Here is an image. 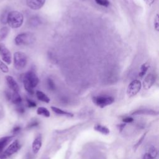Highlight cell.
<instances>
[{"label": "cell", "mask_w": 159, "mask_h": 159, "mask_svg": "<svg viewBox=\"0 0 159 159\" xmlns=\"http://www.w3.org/2000/svg\"><path fill=\"white\" fill-rule=\"evenodd\" d=\"M14 41L17 45H29L35 42V36L32 33L24 32L17 35Z\"/></svg>", "instance_id": "3"}, {"label": "cell", "mask_w": 159, "mask_h": 159, "mask_svg": "<svg viewBox=\"0 0 159 159\" xmlns=\"http://www.w3.org/2000/svg\"><path fill=\"white\" fill-rule=\"evenodd\" d=\"M6 80L7 86L9 88L13 91V92H17L19 91V87L16 80L14 79V78L11 76H6Z\"/></svg>", "instance_id": "11"}, {"label": "cell", "mask_w": 159, "mask_h": 159, "mask_svg": "<svg viewBox=\"0 0 159 159\" xmlns=\"http://www.w3.org/2000/svg\"><path fill=\"white\" fill-rule=\"evenodd\" d=\"M94 129L102 134H105V135H107L110 133V130L109 129L106 127V126L100 125V124H97L94 127Z\"/></svg>", "instance_id": "18"}, {"label": "cell", "mask_w": 159, "mask_h": 159, "mask_svg": "<svg viewBox=\"0 0 159 159\" xmlns=\"http://www.w3.org/2000/svg\"><path fill=\"white\" fill-rule=\"evenodd\" d=\"M22 81L25 89L30 94L34 93V89L39 83V79L34 71L30 70L23 75Z\"/></svg>", "instance_id": "1"}, {"label": "cell", "mask_w": 159, "mask_h": 159, "mask_svg": "<svg viewBox=\"0 0 159 159\" xmlns=\"http://www.w3.org/2000/svg\"><path fill=\"white\" fill-rule=\"evenodd\" d=\"M39 121L37 120H32L28 125H27V128L28 129H31V128H33L34 127H36L39 125Z\"/></svg>", "instance_id": "28"}, {"label": "cell", "mask_w": 159, "mask_h": 159, "mask_svg": "<svg viewBox=\"0 0 159 159\" xmlns=\"http://www.w3.org/2000/svg\"><path fill=\"white\" fill-rule=\"evenodd\" d=\"M45 0H26L27 6L33 10L40 9L45 4Z\"/></svg>", "instance_id": "9"}, {"label": "cell", "mask_w": 159, "mask_h": 159, "mask_svg": "<svg viewBox=\"0 0 159 159\" xmlns=\"http://www.w3.org/2000/svg\"><path fill=\"white\" fill-rule=\"evenodd\" d=\"M20 130V127L19 126H16V127H15L12 129V132L15 134V133L18 132Z\"/></svg>", "instance_id": "35"}, {"label": "cell", "mask_w": 159, "mask_h": 159, "mask_svg": "<svg viewBox=\"0 0 159 159\" xmlns=\"http://www.w3.org/2000/svg\"><path fill=\"white\" fill-rule=\"evenodd\" d=\"M27 57L21 52H16L14 53V65L16 69L20 70L23 69L27 65Z\"/></svg>", "instance_id": "4"}, {"label": "cell", "mask_w": 159, "mask_h": 159, "mask_svg": "<svg viewBox=\"0 0 159 159\" xmlns=\"http://www.w3.org/2000/svg\"><path fill=\"white\" fill-rule=\"evenodd\" d=\"M17 111L20 113V114H22L24 112V109L23 107L20 106H19L17 107Z\"/></svg>", "instance_id": "33"}, {"label": "cell", "mask_w": 159, "mask_h": 159, "mask_svg": "<svg viewBox=\"0 0 159 159\" xmlns=\"http://www.w3.org/2000/svg\"><path fill=\"white\" fill-rule=\"evenodd\" d=\"M149 67H150V63L148 61H147L143 64H142V66H140V70L139 73V76L140 78H142L143 76H144V75L146 74L147 71H148Z\"/></svg>", "instance_id": "19"}, {"label": "cell", "mask_w": 159, "mask_h": 159, "mask_svg": "<svg viewBox=\"0 0 159 159\" xmlns=\"http://www.w3.org/2000/svg\"><path fill=\"white\" fill-rule=\"evenodd\" d=\"M37 113L39 115H41V116H43L46 117H48L50 116L49 111L44 107H39L37 110Z\"/></svg>", "instance_id": "20"}, {"label": "cell", "mask_w": 159, "mask_h": 159, "mask_svg": "<svg viewBox=\"0 0 159 159\" xmlns=\"http://www.w3.org/2000/svg\"><path fill=\"white\" fill-rule=\"evenodd\" d=\"M0 69L4 73H7L9 71V68L7 66L4 62H2V61H1V60H0Z\"/></svg>", "instance_id": "27"}, {"label": "cell", "mask_w": 159, "mask_h": 159, "mask_svg": "<svg viewBox=\"0 0 159 159\" xmlns=\"http://www.w3.org/2000/svg\"><path fill=\"white\" fill-rule=\"evenodd\" d=\"M42 147V137L40 135H39L35 137L33 143H32V151L33 153L36 154L39 152Z\"/></svg>", "instance_id": "12"}, {"label": "cell", "mask_w": 159, "mask_h": 159, "mask_svg": "<svg viewBox=\"0 0 159 159\" xmlns=\"http://www.w3.org/2000/svg\"><path fill=\"white\" fill-rule=\"evenodd\" d=\"M10 29L7 27H4L0 29V42L2 41L9 34Z\"/></svg>", "instance_id": "21"}, {"label": "cell", "mask_w": 159, "mask_h": 159, "mask_svg": "<svg viewBox=\"0 0 159 159\" xmlns=\"http://www.w3.org/2000/svg\"><path fill=\"white\" fill-rule=\"evenodd\" d=\"M93 102L100 107H104L114 102V98L111 96L99 95L93 98Z\"/></svg>", "instance_id": "5"}, {"label": "cell", "mask_w": 159, "mask_h": 159, "mask_svg": "<svg viewBox=\"0 0 159 159\" xmlns=\"http://www.w3.org/2000/svg\"><path fill=\"white\" fill-rule=\"evenodd\" d=\"M125 126V124H119V125H117L119 129H120V131H121V130L124 128Z\"/></svg>", "instance_id": "37"}, {"label": "cell", "mask_w": 159, "mask_h": 159, "mask_svg": "<svg viewBox=\"0 0 159 159\" xmlns=\"http://www.w3.org/2000/svg\"><path fill=\"white\" fill-rule=\"evenodd\" d=\"M26 101H27V106L29 107H35L37 106L36 103L34 101H32L29 98L26 99Z\"/></svg>", "instance_id": "29"}, {"label": "cell", "mask_w": 159, "mask_h": 159, "mask_svg": "<svg viewBox=\"0 0 159 159\" xmlns=\"http://www.w3.org/2000/svg\"><path fill=\"white\" fill-rule=\"evenodd\" d=\"M147 153L151 159H155L157 156V150L155 147L152 146L149 148L148 152Z\"/></svg>", "instance_id": "22"}, {"label": "cell", "mask_w": 159, "mask_h": 159, "mask_svg": "<svg viewBox=\"0 0 159 159\" xmlns=\"http://www.w3.org/2000/svg\"><path fill=\"white\" fill-rule=\"evenodd\" d=\"M0 55L3 61L9 65L12 62V55L10 51L4 45L0 44Z\"/></svg>", "instance_id": "8"}, {"label": "cell", "mask_w": 159, "mask_h": 159, "mask_svg": "<svg viewBox=\"0 0 159 159\" xmlns=\"http://www.w3.org/2000/svg\"><path fill=\"white\" fill-rule=\"evenodd\" d=\"M29 23L30 25H31L32 27H36V26H37V25H39L40 24V20L39 18H38L37 17L34 16V17H32L29 19Z\"/></svg>", "instance_id": "23"}, {"label": "cell", "mask_w": 159, "mask_h": 159, "mask_svg": "<svg viewBox=\"0 0 159 159\" xmlns=\"http://www.w3.org/2000/svg\"><path fill=\"white\" fill-rule=\"evenodd\" d=\"M132 115H140V114H145V115H152L155 116L157 115L158 112L152 109H138L132 112Z\"/></svg>", "instance_id": "13"}, {"label": "cell", "mask_w": 159, "mask_h": 159, "mask_svg": "<svg viewBox=\"0 0 159 159\" xmlns=\"http://www.w3.org/2000/svg\"><path fill=\"white\" fill-rule=\"evenodd\" d=\"M9 12L7 11H4L1 16V22L3 24H7V15H8Z\"/></svg>", "instance_id": "25"}, {"label": "cell", "mask_w": 159, "mask_h": 159, "mask_svg": "<svg viewBox=\"0 0 159 159\" xmlns=\"http://www.w3.org/2000/svg\"><path fill=\"white\" fill-rule=\"evenodd\" d=\"M144 1L145 2V3H146L147 4L150 6V5H152V4L154 2L155 0H144Z\"/></svg>", "instance_id": "36"}, {"label": "cell", "mask_w": 159, "mask_h": 159, "mask_svg": "<svg viewBox=\"0 0 159 159\" xmlns=\"http://www.w3.org/2000/svg\"><path fill=\"white\" fill-rule=\"evenodd\" d=\"M20 148V144L19 142L16 140L14 141L7 148L0 153V158L1 159H6L13 155L14 153H16Z\"/></svg>", "instance_id": "6"}, {"label": "cell", "mask_w": 159, "mask_h": 159, "mask_svg": "<svg viewBox=\"0 0 159 159\" xmlns=\"http://www.w3.org/2000/svg\"><path fill=\"white\" fill-rule=\"evenodd\" d=\"M47 85L50 90L54 91L55 89V84L51 78H48L47 79Z\"/></svg>", "instance_id": "24"}, {"label": "cell", "mask_w": 159, "mask_h": 159, "mask_svg": "<svg viewBox=\"0 0 159 159\" xmlns=\"http://www.w3.org/2000/svg\"><path fill=\"white\" fill-rule=\"evenodd\" d=\"M11 100L12 103L17 104V105L20 104L22 102V98H21L20 96L19 95V93H17V92H13L12 94L11 93Z\"/></svg>", "instance_id": "17"}, {"label": "cell", "mask_w": 159, "mask_h": 159, "mask_svg": "<svg viewBox=\"0 0 159 159\" xmlns=\"http://www.w3.org/2000/svg\"><path fill=\"white\" fill-rule=\"evenodd\" d=\"M3 117V114H2V112L0 110V119H2Z\"/></svg>", "instance_id": "39"}, {"label": "cell", "mask_w": 159, "mask_h": 159, "mask_svg": "<svg viewBox=\"0 0 159 159\" xmlns=\"http://www.w3.org/2000/svg\"><path fill=\"white\" fill-rule=\"evenodd\" d=\"M36 96H37V98L39 100L41 101L42 102H46V103H48L50 101V98L45 93H43L41 91H36Z\"/></svg>", "instance_id": "15"}, {"label": "cell", "mask_w": 159, "mask_h": 159, "mask_svg": "<svg viewBox=\"0 0 159 159\" xmlns=\"http://www.w3.org/2000/svg\"><path fill=\"white\" fill-rule=\"evenodd\" d=\"M154 27L157 31L159 30V20H158V15L157 14L155 19H154Z\"/></svg>", "instance_id": "30"}, {"label": "cell", "mask_w": 159, "mask_h": 159, "mask_svg": "<svg viewBox=\"0 0 159 159\" xmlns=\"http://www.w3.org/2000/svg\"><path fill=\"white\" fill-rule=\"evenodd\" d=\"M24 21V16L22 14L17 11L9 12L7 18V23L9 26L13 29L20 27Z\"/></svg>", "instance_id": "2"}, {"label": "cell", "mask_w": 159, "mask_h": 159, "mask_svg": "<svg viewBox=\"0 0 159 159\" xmlns=\"http://www.w3.org/2000/svg\"><path fill=\"white\" fill-rule=\"evenodd\" d=\"M95 1L98 4L104 7H108L110 4L109 0H95Z\"/></svg>", "instance_id": "26"}, {"label": "cell", "mask_w": 159, "mask_h": 159, "mask_svg": "<svg viewBox=\"0 0 159 159\" xmlns=\"http://www.w3.org/2000/svg\"><path fill=\"white\" fill-rule=\"evenodd\" d=\"M13 136H6L0 139V153L2 152L4 148L6 146L8 142L12 139Z\"/></svg>", "instance_id": "16"}, {"label": "cell", "mask_w": 159, "mask_h": 159, "mask_svg": "<svg viewBox=\"0 0 159 159\" xmlns=\"http://www.w3.org/2000/svg\"><path fill=\"white\" fill-rule=\"evenodd\" d=\"M142 87L141 82L138 80H134L130 82L127 89V94L129 97L136 95L140 90Z\"/></svg>", "instance_id": "7"}, {"label": "cell", "mask_w": 159, "mask_h": 159, "mask_svg": "<svg viewBox=\"0 0 159 159\" xmlns=\"http://www.w3.org/2000/svg\"><path fill=\"white\" fill-rule=\"evenodd\" d=\"M145 136V134L144 135H142V137L139 139V140L137 142V143L135 145V146H134V148H137L138 147V146H139V145H140V143H142V142L143 141V139H144Z\"/></svg>", "instance_id": "32"}, {"label": "cell", "mask_w": 159, "mask_h": 159, "mask_svg": "<svg viewBox=\"0 0 159 159\" xmlns=\"http://www.w3.org/2000/svg\"><path fill=\"white\" fill-rule=\"evenodd\" d=\"M143 159H151L150 157H149V155H148V153H145L144 155H143Z\"/></svg>", "instance_id": "38"}, {"label": "cell", "mask_w": 159, "mask_h": 159, "mask_svg": "<svg viewBox=\"0 0 159 159\" xmlns=\"http://www.w3.org/2000/svg\"><path fill=\"white\" fill-rule=\"evenodd\" d=\"M51 109L56 114H59V115H61V116H67V117H73V114L71 112H67V111H63L57 107H55V106H51Z\"/></svg>", "instance_id": "14"}, {"label": "cell", "mask_w": 159, "mask_h": 159, "mask_svg": "<svg viewBox=\"0 0 159 159\" xmlns=\"http://www.w3.org/2000/svg\"><path fill=\"white\" fill-rule=\"evenodd\" d=\"M156 80V76L153 73H149L146 76L143 81V86L145 89H148L152 87Z\"/></svg>", "instance_id": "10"}, {"label": "cell", "mask_w": 159, "mask_h": 159, "mask_svg": "<svg viewBox=\"0 0 159 159\" xmlns=\"http://www.w3.org/2000/svg\"><path fill=\"white\" fill-rule=\"evenodd\" d=\"M5 96H6V98L7 100H11V93L9 91H6L5 92Z\"/></svg>", "instance_id": "34"}, {"label": "cell", "mask_w": 159, "mask_h": 159, "mask_svg": "<svg viewBox=\"0 0 159 159\" xmlns=\"http://www.w3.org/2000/svg\"><path fill=\"white\" fill-rule=\"evenodd\" d=\"M122 121L125 123H130L134 121V119L132 117H127L125 118H124Z\"/></svg>", "instance_id": "31"}]
</instances>
